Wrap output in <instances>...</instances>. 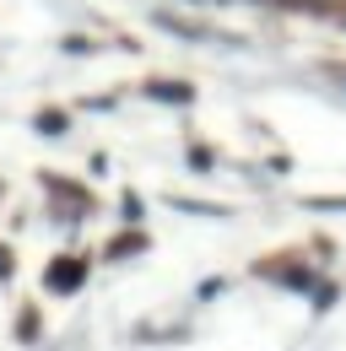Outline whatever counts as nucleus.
Masks as SVG:
<instances>
[]
</instances>
